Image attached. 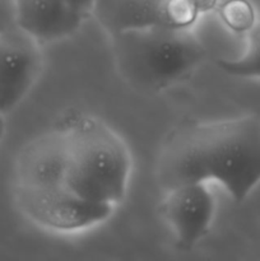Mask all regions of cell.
<instances>
[{
	"instance_id": "cell-10",
	"label": "cell",
	"mask_w": 260,
	"mask_h": 261,
	"mask_svg": "<svg viewBox=\"0 0 260 261\" xmlns=\"http://www.w3.org/2000/svg\"><path fill=\"white\" fill-rule=\"evenodd\" d=\"M219 69L224 73L241 78L260 79V22L247 31L246 48L237 59L217 61Z\"/></svg>"
},
{
	"instance_id": "cell-11",
	"label": "cell",
	"mask_w": 260,
	"mask_h": 261,
	"mask_svg": "<svg viewBox=\"0 0 260 261\" xmlns=\"http://www.w3.org/2000/svg\"><path fill=\"white\" fill-rule=\"evenodd\" d=\"M224 22L231 30L237 32L249 31L255 23L254 9L246 2H231L224 5L223 12H221Z\"/></svg>"
},
{
	"instance_id": "cell-2",
	"label": "cell",
	"mask_w": 260,
	"mask_h": 261,
	"mask_svg": "<svg viewBox=\"0 0 260 261\" xmlns=\"http://www.w3.org/2000/svg\"><path fill=\"white\" fill-rule=\"evenodd\" d=\"M109 37L120 76L142 93H158L189 78L206 56L191 28L154 24Z\"/></svg>"
},
{
	"instance_id": "cell-4",
	"label": "cell",
	"mask_w": 260,
	"mask_h": 261,
	"mask_svg": "<svg viewBox=\"0 0 260 261\" xmlns=\"http://www.w3.org/2000/svg\"><path fill=\"white\" fill-rule=\"evenodd\" d=\"M18 209L37 226L54 232L73 233L103 223L115 206L83 198L66 185L48 188L14 186Z\"/></svg>"
},
{
	"instance_id": "cell-8",
	"label": "cell",
	"mask_w": 260,
	"mask_h": 261,
	"mask_svg": "<svg viewBox=\"0 0 260 261\" xmlns=\"http://www.w3.org/2000/svg\"><path fill=\"white\" fill-rule=\"evenodd\" d=\"M18 25L38 42H54L79 30L86 17L68 0H15Z\"/></svg>"
},
{
	"instance_id": "cell-12",
	"label": "cell",
	"mask_w": 260,
	"mask_h": 261,
	"mask_svg": "<svg viewBox=\"0 0 260 261\" xmlns=\"http://www.w3.org/2000/svg\"><path fill=\"white\" fill-rule=\"evenodd\" d=\"M15 27H19L17 3L15 0H0V33H4Z\"/></svg>"
},
{
	"instance_id": "cell-5",
	"label": "cell",
	"mask_w": 260,
	"mask_h": 261,
	"mask_svg": "<svg viewBox=\"0 0 260 261\" xmlns=\"http://www.w3.org/2000/svg\"><path fill=\"white\" fill-rule=\"evenodd\" d=\"M42 43L20 27L0 33V114L17 109L42 70Z\"/></svg>"
},
{
	"instance_id": "cell-13",
	"label": "cell",
	"mask_w": 260,
	"mask_h": 261,
	"mask_svg": "<svg viewBox=\"0 0 260 261\" xmlns=\"http://www.w3.org/2000/svg\"><path fill=\"white\" fill-rule=\"evenodd\" d=\"M71 4V7L81 13L83 17H88L92 13V8H93L94 0H68Z\"/></svg>"
},
{
	"instance_id": "cell-6",
	"label": "cell",
	"mask_w": 260,
	"mask_h": 261,
	"mask_svg": "<svg viewBox=\"0 0 260 261\" xmlns=\"http://www.w3.org/2000/svg\"><path fill=\"white\" fill-rule=\"evenodd\" d=\"M208 182H190L165 191L162 211L180 249L190 250L209 231L216 200Z\"/></svg>"
},
{
	"instance_id": "cell-3",
	"label": "cell",
	"mask_w": 260,
	"mask_h": 261,
	"mask_svg": "<svg viewBox=\"0 0 260 261\" xmlns=\"http://www.w3.org/2000/svg\"><path fill=\"white\" fill-rule=\"evenodd\" d=\"M65 184L83 198L116 206L125 199L132 154L121 137L97 117L81 116L65 127Z\"/></svg>"
},
{
	"instance_id": "cell-7",
	"label": "cell",
	"mask_w": 260,
	"mask_h": 261,
	"mask_svg": "<svg viewBox=\"0 0 260 261\" xmlns=\"http://www.w3.org/2000/svg\"><path fill=\"white\" fill-rule=\"evenodd\" d=\"M65 129L42 133L20 148L14 163V186L66 185Z\"/></svg>"
},
{
	"instance_id": "cell-9",
	"label": "cell",
	"mask_w": 260,
	"mask_h": 261,
	"mask_svg": "<svg viewBox=\"0 0 260 261\" xmlns=\"http://www.w3.org/2000/svg\"><path fill=\"white\" fill-rule=\"evenodd\" d=\"M171 0H94L92 15L107 35L132 28L170 24Z\"/></svg>"
},
{
	"instance_id": "cell-1",
	"label": "cell",
	"mask_w": 260,
	"mask_h": 261,
	"mask_svg": "<svg viewBox=\"0 0 260 261\" xmlns=\"http://www.w3.org/2000/svg\"><path fill=\"white\" fill-rule=\"evenodd\" d=\"M155 178L163 191L217 181L235 203H242L260 184V119L180 122L161 145Z\"/></svg>"
},
{
	"instance_id": "cell-14",
	"label": "cell",
	"mask_w": 260,
	"mask_h": 261,
	"mask_svg": "<svg viewBox=\"0 0 260 261\" xmlns=\"http://www.w3.org/2000/svg\"><path fill=\"white\" fill-rule=\"evenodd\" d=\"M5 130H7V122H5V116L0 114V144H2L3 139H4Z\"/></svg>"
}]
</instances>
